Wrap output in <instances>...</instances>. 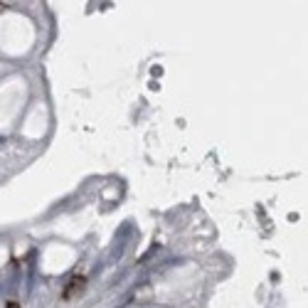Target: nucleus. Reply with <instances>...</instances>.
<instances>
[{
  "label": "nucleus",
  "instance_id": "nucleus-1",
  "mask_svg": "<svg viewBox=\"0 0 308 308\" xmlns=\"http://www.w3.org/2000/svg\"><path fill=\"white\" fill-rule=\"evenodd\" d=\"M84 284H87V281H84V276H74V279H72V284L64 289V293H62V296L69 301V298H72L76 291H82V289H84Z\"/></svg>",
  "mask_w": 308,
  "mask_h": 308
},
{
  "label": "nucleus",
  "instance_id": "nucleus-2",
  "mask_svg": "<svg viewBox=\"0 0 308 308\" xmlns=\"http://www.w3.org/2000/svg\"><path fill=\"white\" fill-rule=\"evenodd\" d=\"M8 308H20V306H18L15 301H10V303H8Z\"/></svg>",
  "mask_w": 308,
  "mask_h": 308
}]
</instances>
